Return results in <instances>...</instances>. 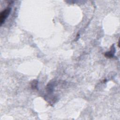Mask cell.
Instances as JSON below:
<instances>
[{
	"label": "cell",
	"instance_id": "obj_1",
	"mask_svg": "<svg viewBox=\"0 0 120 120\" xmlns=\"http://www.w3.org/2000/svg\"><path fill=\"white\" fill-rule=\"evenodd\" d=\"M10 11L11 8L8 7L1 12L0 14V23L1 25L5 22V20L8 16Z\"/></svg>",
	"mask_w": 120,
	"mask_h": 120
},
{
	"label": "cell",
	"instance_id": "obj_2",
	"mask_svg": "<svg viewBox=\"0 0 120 120\" xmlns=\"http://www.w3.org/2000/svg\"><path fill=\"white\" fill-rule=\"evenodd\" d=\"M115 53V48L114 47V45L112 46V48L111 49V51L110 52H108L105 53V56L108 58H111L113 57L114 54Z\"/></svg>",
	"mask_w": 120,
	"mask_h": 120
},
{
	"label": "cell",
	"instance_id": "obj_3",
	"mask_svg": "<svg viewBox=\"0 0 120 120\" xmlns=\"http://www.w3.org/2000/svg\"><path fill=\"white\" fill-rule=\"evenodd\" d=\"M36 81H33L32 84H31V86L32 87H33L34 89H35L37 88V82H36Z\"/></svg>",
	"mask_w": 120,
	"mask_h": 120
}]
</instances>
